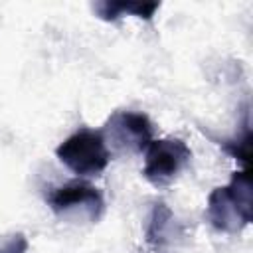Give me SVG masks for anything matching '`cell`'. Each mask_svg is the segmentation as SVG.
Returning a JSON list of instances; mask_svg holds the SVG:
<instances>
[{"label": "cell", "instance_id": "1", "mask_svg": "<svg viewBox=\"0 0 253 253\" xmlns=\"http://www.w3.org/2000/svg\"><path fill=\"white\" fill-rule=\"evenodd\" d=\"M208 219L217 231L237 233L253 219L251 172H233L227 186H217L208 196Z\"/></svg>", "mask_w": 253, "mask_h": 253}, {"label": "cell", "instance_id": "8", "mask_svg": "<svg viewBox=\"0 0 253 253\" xmlns=\"http://www.w3.org/2000/svg\"><path fill=\"white\" fill-rule=\"evenodd\" d=\"M223 148L233 156V158H239L241 162H249V156H251V130L245 128L243 136L237 138V140H225L221 142Z\"/></svg>", "mask_w": 253, "mask_h": 253}, {"label": "cell", "instance_id": "3", "mask_svg": "<svg viewBox=\"0 0 253 253\" xmlns=\"http://www.w3.org/2000/svg\"><path fill=\"white\" fill-rule=\"evenodd\" d=\"M109 152L136 154L148 148L152 138V123L144 113L115 111L101 128Z\"/></svg>", "mask_w": 253, "mask_h": 253}, {"label": "cell", "instance_id": "6", "mask_svg": "<svg viewBox=\"0 0 253 253\" xmlns=\"http://www.w3.org/2000/svg\"><path fill=\"white\" fill-rule=\"evenodd\" d=\"M158 8H160V2H109V0H101V2L93 4V12L105 22H115V20L123 18L125 14L150 20Z\"/></svg>", "mask_w": 253, "mask_h": 253}, {"label": "cell", "instance_id": "7", "mask_svg": "<svg viewBox=\"0 0 253 253\" xmlns=\"http://www.w3.org/2000/svg\"><path fill=\"white\" fill-rule=\"evenodd\" d=\"M174 221V213L172 210L164 204V202H156L152 211H150V219H148V225H146V243L160 249L162 245H166V241L170 239L168 237V229Z\"/></svg>", "mask_w": 253, "mask_h": 253}, {"label": "cell", "instance_id": "9", "mask_svg": "<svg viewBox=\"0 0 253 253\" xmlns=\"http://www.w3.org/2000/svg\"><path fill=\"white\" fill-rule=\"evenodd\" d=\"M28 251V237L24 233H12L8 239L0 243V253H26Z\"/></svg>", "mask_w": 253, "mask_h": 253}, {"label": "cell", "instance_id": "5", "mask_svg": "<svg viewBox=\"0 0 253 253\" xmlns=\"http://www.w3.org/2000/svg\"><path fill=\"white\" fill-rule=\"evenodd\" d=\"M47 204L57 215L81 213L89 221H97L105 210L103 194L83 180H73L59 188H53L47 196Z\"/></svg>", "mask_w": 253, "mask_h": 253}, {"label": "cell", "instance_id": "4", "mask_svg": "<svg viewBox=\"0 0 253 253\" xmlns=\"http://www.w3.org/2000/svg\"><path fill=\"white\" fill-rule=\"evenodd\" d=\"M192 150L182 138H158L146 148L142 176L156 188L168 186L190 164Z\"/></svg>", "mask_w": 253, "mask_h": 253}, {"label": "cell", "instance_id": "2", "mask_svg": "<svg viewBox=\"0 0 253 253\" xmlns=\"http://www.w3.org/2000/svg\"><path fill=\"white\" fill-rule=\"evenodd\" d=\"M55 156L61 164H65L71 172L79 176L101 174L111 160V152L105 144L101 130L91 128H79L77 132L67 136L55 148Z\"/></svg>", "mask_w": 253, "mask_h": 253}]
</instances>
